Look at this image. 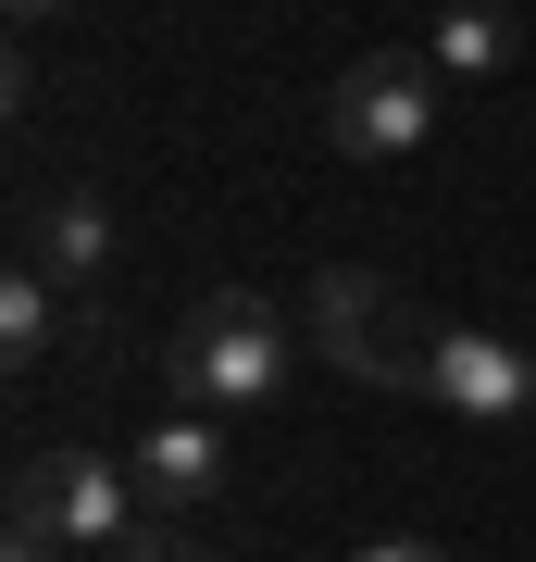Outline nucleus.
I'll return each instance as SVG.
<instances>
[{"instance_id": "obj_4", "label": "nucleus", "mask_w": 536, "mask_h": 562, "mask_svg": "<svg viewBox=\"0 0 536 562\" xmlns=\"http://www.w3.org/2000/svg\"><path fill=\"white\" fill-rule=\"evenodd\" d=\"M138 513H150L138 475H125V462H88V450H38L13 475V525H38V538H62V550H113Z\"/></svg>"}, {"instance_id": "obj_8", "label": "nucleus", "mask_w": 536, "mask_h": 562, "mask_svg": "<svg viewBox=\"0 0 536 562\" xmlns=\"http://www.w3.org/2000/svg\"><path fill=\"white\" fill-rule=\"evenodd\" d=\"M512 50H524V25H512V0H449L437 13V38H424V63L437 76H512Z\"/></svg>"}, {"instance_id": "obj_6", "label": "nucleus", "mask_w": 536, "mask_h": 562, "mask_svg": "<svg viewBox=\"0 0 536 562\" xmlns=\"http://www.w3.org/2000/svg\"><path fill=\"white\" fill-rule=\"evenodd\" d=\"M125 475H138V501H150V513H187V501H213V487L238 475V450H225V425H213V413H187V401H175V413H150V425H138Z\"/></svg>"}, {"instance_id": "obj_3", "label": "nucleus", "mask_w": 536, "mask_h": 562, "mask_svg": "<svg viewBox=\"0 0 536 562\" xmlns=\"http://www.w3.org/2000/svg\"><path fill=\"white\" fill-rule=\"evenodd\" d=\"M437 63L424 50H362L338 88H324V138H338L350 162H399V150H424L437 138Z\"/></svg>"}, {"instance_id": "obj_10", "label": "nucleus", "mask_w": 536, "mask_h": 562, "mask_svg": "<svg viewBox=\"0 0 536 562\" xmlns=\"http://www.w3.org/2000/svg\"><path fill=\"white\" fill-rule=\"evenodd\" d=\"M113 562H213V550H199V538H187L175 513H138V525L113 538Z\"/></svg>"}, {"instance_id": "obj_11", "label": "nucleus", "mask_w": 536, "mask_h": 562, "mask_svg": "<svg viewBox=\"0 0 536 562\" xmlns=\"http://www.w3.org/2000/svg\"><path fill=\"white\" fill-rule=\"evenodd\" d=\"M350 562H461V550H437V538H362Z\"/></svg>"}, {"instance_id": "obj_13", "label": "nucleus", "mask_w": 536, "mask_h": 562, "mask_svg": "<svg viewBox=\"0 0 536 562\" xmlns=\"http://www.w3.org/2000/svg\"><path fill=\"white\" fill-rule=\"evenodd\" d=\"M0 13H13V25H50V13H62V0H0Z\"/></svg>"}, {"instance_id": "obj_5", "label": "nucleus", "mask_w": 536, "mask_h": 562, "mask_svg": "<svg viewBox=\"0 0 536 562\" xmlns=\"http://www.w3.org/2000/svg\"><path fill=\"white\" fill-rule=\"evenodd\" d=\"M424 401H449V413H475V425H524L536 413V350L499 338V325H437Z\"/></svg>"}, {"instance_id": "obj_2", "label": "nucleus", "mask_w": 536, "mask_h": 562, "mask_svg": "<svg viewBox=\"0 0 536 562\" xmlns=\"http://www.w3.org/2000/svg\"><path fill=\"white\" fill-rule=\"evenodd\" d=\"M312 338H324V362H338V375H362V387H399V401H424L437 325H424L412 301H399L387 276H362V262L312 276Z\"/></svg>"}, {"instance_id": "obj_1", "label": "nucleus", "mask_w": 536, "mask_h": 562, "mask_svg": "<svg viewBox=\"0 0 536 562\" xmlns=\"http://www.w3.org/2000/svg\"><path fill=\"white\" fill-rule=\"evenodd\" d=\"M287 362H299V338L275 325V301L213 288L175 325V401L187 413H262V401H287Z\"/></svg>"}, {"instance_id": "obj_7", "label": "nucleus", "mask_w": 536, "mask_h": 562, "mask_svg": "<svg viewBox=\"0 0 536 562\" xmlns=\"http://www.w3.org/2000/svg\"><path fill=\"white\" fill-rule=\"evenodd\" d=\"M25 262H38L50 288H113V262H125V225H113V188H50L38 213H25Z\"/></svg>"}, {"instance_id": "obj_12", "label": "nucleus", "mask_w": 536, "mask_h": 562, "mask_svg": "<svg viewBox=\"0 0 536 562\" xmlns=\"http://www.w3.org/2000/svg\"><path fill=\"white\" fill-rule=\"evenodd\" d=\"M0 562H76L62 538H38V525H13V538H0Z\"/></svg>"}, {"instance_id": "obj_9", "label": "nucleus", "mask_w": 536, "mask_h": 562, "mask_svg": "<svg viewBox=\"0 0 536 562\" xmlns=\"http://www.w3.org/2000/svg\"><path fill=\"white\" fill-rule=\"evenodd\" d=\"M62 301H76V288H50L38 262L0 276V362H13V375H38V362L62 350Z\"/></svg>"}]
</instances>
